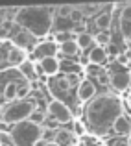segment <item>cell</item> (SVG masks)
I'll return each mask as SVG.
<instances>
[{
	"label": "cell",
	"instance_id": "1",
	"mask_svg": "<svg viewBox=\"0 0 131 146\" xmlns=\"http://www.w3.org/2000/svg\"><path fill=\"white\" fill-rule=\"evenodd\" d=\"M122 115H124V106H122L120 98L109 93L96 96L85 107L87 124L92 128V131L100 133V135L105 133L107 129H113L114 120Z\"/></svg>",
	"mask_w": 131,
	"mask_h": 146
},
{
	"label": "cell",
	"instance_id": "2",
	"mask_svg": "<svg viewBox=\"0 0 131 146\" xmlns=\"http://www.w3.org/2000/svg\"><path fill=\"white\" fill-rule=\"evenodd\" d=\"M57 7L56 6H28L21 7L19 15L15 19L22 30L32 33L33 37H44L48 32L54 28V21H56Z\"/></svg>",
	"mask_w": 131,
	"mask_h": 146
},
{
	"label": "cell",
	"instance_id": "3",
	"mask_svg": "<svg viewBox=\"0 0 131 146\" xmlns=\"http://www.w3.org/2000/svg\"><path fill=\"white\" fill-rule=\"evenodd\" d=\"M37 109V104L33 100H15V102L7 104L0 113V122L4 124H21V122L30 120V117L33 115V111Z\"/></svg>",
	"mask_w": 131,
	"mask_h": 146
},
{
	"label": "cell",
	"instance_id": "4",
	"mask_svg": "<svg viewBox=\"0 0 131 146\" xmlns=\"http://www.w3.org/2000/svg\"><path fill=\"white\" fill-rule=\"evenodd\" d=\"M11 137L15 146H37L43 143V126L33 124L32 120L21 122L11 128Z\"/></svg>",
	"mask_w": 131,
	"mask_h": 146
},
{
	"label": "cell",
	"instance_id": "5",
	"mask_svg": "<svg viewBox=\"0 0 131 146\" xmlns=\"http://www.w3.org/2000/svg\"><path fill=\"white\" fill-rule=\"evenodd\" d=\"M46 113H48V117L54 118L57 124H68V122H74V115H72L70 107H68L65 102H61V100L54 98L52 102L48 104V107H46Z\"/></svg>",
	"mask_w": 131,
	"mask_h": 146
},
{
	"label": "cell",
	"instance_id": "6",
	"mask_svg": "<svg viewBox=\"0 0 131 146\" xmlns=\"http://www.w3.org/2000/svg\"><path fill=\"white\" fill-rule=\"evenodd\" d=\"M57 52H59V44L54 41H44V43L35 44V48H33V56L39 61L46 59V57H56Z\"/></svg>",
	"mask_w": 131,
	"mask_h": 146
},
{
	"label": "cell",
	"instance_id": "7",
	"mask_svg": "<svg viewBox=\"0 0 131 146\" xmlns=\"http://www.w3.org/2000/svg\"><path fill=\"white\" fill-rule=\"evenodd\" d=\"M76 96L79 102H91L96 98V85L91 80H81L79 85L76 87Z\"/></svg>",
	"mask_w": 131,
	"mask_h": 146
},
{
	"label": "cell",
	"instance_id": "8",
	"mask_svg": "<svg viewBox=\"0 0 131 146\" xmlns=\"http://www.w3.org/2000/svg\"><path fill=\"white\" fill-rule=\"evenodd\" d=\"M68 89H72V83L68 82L67 74H59V76H56V80L50 82V91H52L54 94L59 96V98H56V100H61V96L68 94V93H70Z\"/></svg>",
	"mask_w": 131,
	"mask_h": 146
},
{
	"label": "cell",
	"instance_id": "9",
	"mask_svg": "<svg viewBox=\"0 0 131 146\" xmlns=\"http://www.w3.org/2000/svg\"><path fill=\"white\" fill-rule=\"evenodd\" d=\"M111 87L118 93L126 89H131V72L128 70H120V72H114L111 74Z\"/></svg>",
	"mask_w": 131,
	"mask_h": 146
},
{
	"label": "cell",
	"instance_id": "10",
	"mask_svg": "<svg viewBox=\"0 0 131 146\" xmlns=\"http://www.w3.org/2000/svg\"><path fill=\"white\" fill-rule=\"evenodd\" d=\"M107 50L102 48V46H92L91 52H89L87 56V61L91 65H94V67H103V65L107 63Z\"/></svg>",
	"mask_w": 131,
	"mask_h": 146
},
{
	"label": "cell",
	"instance_id": "11",
	"mask_svg": "<svg viewBox=\"0 0 131 146\" xmlns=\"http://www.w3.org/2000/svg\"><path fill=\"white\" fill-rule=\"evenodd\" d=\"M113 131L116 133L118 137H128V135H131V120L126 117V115L118 117L116 120H114V124H113Z\"/></svg>",
	"mask_w": 131,
	"mask_h": 146
},
{
	"label": "cell",
	"instance_id": "12",
	"mask_svg": "<svg viewBox=\"0 0 131 146\" xmlns=\"http://www.w3.org/2000/svg\"><path fill=\"white\" fill-rule=\"evenodd\" d=\"M24 61H26V54H24V50H21V48L13 46L6 54V63L11 65V67H21Z\"/></svg>",
	"mask_w": 131,
	"mask_h": 146
},
{
	"label": "cell",
	"instance_id": "13",
	"mask_svg": "<svg viewBox=\"0 0 131 146\" xmlns=\"http://www.w3.org/2000/svg\"><path fill=\"white\" fill-rule=\"evenodd\" d=\"M33 39H35V37H33L32 33H28L26 30H21V32H17L13 35V44H15V48L24 50V48H28L30 44H33Z\"/></svg>",
	"mask_w": 131,
	"mask_h": 146
},
{
	"label": "cell",
	"instance_id": "14",
	"mask_svg": "<svg viewBox=\"0 0 131 146\" xmlns=\"http://www.w3.org/2000/svg\"><path fill=\"white\" fill-rule=\"evenodd\" d=\"M39 65L43 68V74H46V76L59 74V59L57 57H46V59L39 61Z\"/></svg>",
	"mask_w": 131,
	"mask_h": 146
},
{
	"label": "cell",
	"instance_id": "15",
	"mask_svg": "<svg viewBox=\"0 0 131 146\" xmlns=\"http://www.w3.org/2000/svg\"><path fill=\"white\" fill-rule=\"evenodd\" d=\"M111 22H113V15H111L109 11H102V13H98L96 19H94V24H96V28H98V32H107Z\"/></svg>",
	"mask_w": 131,
	"mask_h": 146
},
{
	"label": "cell",
	"instance_id": "16",
	"mask_svg": "<svg viewBox=\"0 0 131 146\" xmlns=\"http://www.w3.org/2000/svg\"><path fill=\"white\" fill-rule=\"evenodd\" d=\"M19 70H21V74L24 76L28 82H33V80H37V70H35V63H32V61H24V63L19 67Z\"/></svg>",
	"mask_w": 131,
	"mask_h": 146
},
{
	"label": "cell",
	"instance_id": "17",
	"mask_svg": "<svg viewBox=\"0 0 131 146\" xmlns=\"http://www.w3.org/2000/svg\"><path fill=\"white\" fill-rule=\"evenodd\" d=\"M56 143L59 146H70L74 143V131H67V129H57Z\"/></svg>",
	"mask_w": 131,
	"mask_h": 146
},
{
	"label": "cell",
	"instance_id": "18",
	"mask_svg": "<svg viewBox=\"0 0 131 146\" xmlns=\"http://www.w3.org/2000/svg\"><path fill=\"white\" fill-rule=\"evenodd\" d=\"M17 89H19L17 82H7L2 89L4 91V100H6V102H15V98H17Z\"/></svg>",
	"mask_w": 131,
	"mask_h": 146
},
{
	"label": "cell",
	"instance_id": "19",
	"mask_svg": "<svg viewBox=\"0 0 131 146\" xmlns=\"http://www.w3.org/2000/svg\"><path fill=\"white\" fill-rule=\"evenodd\" d=\"M59 52L63 54V56H76V54L79 52V46H78V43H76V39H70V41H67V43L59 44Z\"/></svg>",
	"mask_w": 131,
	"mask_h": 146
},
{
	"label": "cell",
	"instance_id": "20",
	"mask_svg": "<svg viewBox=\"0 0 131 146\" xmlns=\"http://www.w3.org/2000/svg\"><path fill=\"white\" fill-rule=\"evenodd\" d=\"M76 43H78L79 50H89L92 48V44H94V35H91V33H83V35H78L76 37Z\"/></svg>",
	"mask_w": 131,
	"mask_h": 146
},
{
	"label": "cell",
	"instance_id": "21",
	"mask_svg": "<svg viewBox=\"0 0 131 146\" xmlns=\"http://www.w3.org/2000/svg\"><path fill=\"white\" fill-rule=\"evenodd\" d=\"M94 43L96 46H102V48H107L111 43V33L109 32H98L94 35Z\"/></svg>",
	"mask_w": 131,
	"mask_h": 146
},
{
	"label": "cell",
	"instance_id": "22",
	"mask_svg": "<svg viewBox=\"0 0 131 146\" xmlns=\"http://www.w3.org/2000/svg\"><path fill=\"white\" fill-rule=\"evenodd\" d=\"M32 93V82L24 80L22 83H19V89H17V100H26V96Z\"/></svg>",
	"mask_w": 131,
	"mask_h": 146
},
{
	"label": "cell",
	"instance_id": "23",
	"mask_svg": "<svg viewBox=\"0 0 131 146\" xmlns=\"http://www.w3.org/2000/svg\"><path fill=\"white\" fill-rule=\"evenodd\" d=\"M85 17H87V15L83 13L81 7H79V6H74V11H72V15H70V22H72V24H79V22L85 21Z\"/></svg>",
	"mask_w": 131,
	"mask_h": 146
},
{
	"label": "cell",
	"instance_id": "24",
	"mask_svg": "<svg viewBox=\"0 0 131 146\" xmlns=\"http://www.w3.org/2000/svg\"><path fill=\"white\" fill-rule=\"evenodd\" d=\"M72 11H74V6H70V4L57 6V17H59V19H70Z\"/></svg>",
	"mask_w": 131,
	"mask_h": 146
},
{
	"label": "cell",
	"instance_id": "25",
	"mask_svg": "<svg viewBox=\"0 0 131 146\" xmlns=\"http://www.w3.org/2000/svg\"><path fill=\"white\" fill-rule=\"evenodd\" d=\"M70 39H72V32H56V35H54V43L57 44H63Z\"/></svg>",
	"mask_w": 131,
	"mask_h": 146
},
{
	"label": "cell",
	"instance_id": "26",
	"mask_svg": "<svg viewBox=\"0 0 131 146\" xmlns=\"http://www.w3.org/2000/svg\"><path fill=\"white\" fill-rule=\"evenodd\" d=\"M30 120H32L33 124H39V126H43V124H44V120H46V115H44L41 109H35V111H33V115L30 117Z\"/></svg>",
	"mask_w": 131,
	"mask_h": 146
},
{
	"label": "cell",
	"instance_id": "27",
	"mask_svg": "<svg viewBox=\"0 0 131 146\" xmlns=\"http://www.w3.org/2000/svg\"><path fill=\"white\" fill-rule=\"evenodd\" d=\"M56 135H57V131H54V129H44L43 128V144L56 143Z\"/></svg>",
	"mask_w": 131,
	"mask_h": 146
},
{
	"label": "cell",
	"instance_id": "28",
	"mask_svg": "<svg viewBox=\"0 0 131 146\" xmlns=\"http://www.w3.org/2000/svg\"><path fill=\"white\" fill-rule=\"evenodd\" d=\"M96 80H98V83H100V85H103V87L111 85V74L107 70H102L98 76H96Z\"/></svg>",
	"mask_w": 131,
	"mask_h": 146
},
{
	"label": "cell",
	"instance_id": "29",
	"mask_svg": "<svg viewBox=\"0 0 131 146\" xmlns=\"http://www.w3.org/2000/svg\"><path fill=\"white\" fill-rule=\"evenodd\" d=\"M0 146H15V141L11 137V133L0 131Z\"/></svg>",
	"mask_w": 131,
	"mask_h": 146
},
{
	"label": "cell",
	"instance_id": "30",
	"mask_svg": "<svg viewBox=\"0 0 131 146\" xmlns=\"http://www.w3.org/2000/svg\"><path fill=\"white\" fill-rule=\"evenodd\" d=\"M74 124V135H85L87 133V126H85V122H81V120H74L72 122Z\"/></svg>",
	"mask_w": 131,
	"mask_h": 146
},
{
	"label": "cell",
	"instance_id": "31",
	"mask_svg": "<svg viewBox=\"0 0 131 146\" xmlns=\"http://www.w3.org/2000/svg\"><path fill=\"white\" fill-rule=\"evenodd\" d=\"M72 33H74L76 37L87 33V21H83V22H79V24H74V26H72Z\"/></svg>",
	"mask_w": 131,
	"mask_h": 146
},
{
	"label": "cell",
	"instance_id": "32",
	"mask_svg": "<svg viewBox=\"0 0 131 146\" xmlns=\"http://www.w3.org/2000/svg\"><path fill=\"white\" fill-rule=\"evenodd\" d=\"M109 146H131V141H128L126 137H116L109 143Z\"/></svg>",
	"mask_w": 131,
	"mask_h": 146
},
{
	"label": "cell",
	"instance_id": "33",
	"mask_svg": "<svg viewBox=\"0 0 131 146\" xmlns=\"http://www.w3.org/2000/svg\"><path fill=\"white\" fill-rule=\"evenodd\" d=\"M116 59H118V63H120V65H129V57L126 56V54H120Z\"/></svg>",
	"mask_w": 131,
	"mask_h": 146
},
{
	"label": "cell",
	"instance_id": "34",
	"mask_svg": "<svg viewBox=\"0 0 131 146\" xmlns=\"http://www.w3.org/2000/svg\"><path fill=\"white\" fill-rule=\"evenodd\" d=\"M6 37H9V32H7V30L2 26V28H0V41H2V39H6Z\"/></svg>",
	"mask_w": 131,
	"mask_h": 146
},
{
	"label": "cell",
	"instance_id": "35",
	"mask_svg": "<svg viewBox=\"0 0 131 146\" xmlns=\"http://www.w3.org/2000/svg\"><path fill=\"white\" fill-rule=\"evenodd\" d=\"M4 61H6V56H4V52H2V50H0V67H2V65H4Z\"/></svg>",
	"mask_w": 131,
	"mask_h": 146
},
{
	"label": "cell",
	"instance_id": "36",
	"mask_svg": "<svg viewBox=\"0 0 131 146\" xmlns=\"http://www.w3.org/2000/svg\"><path fill=\"white\" fill-rule=\"evenodd\" d=\"M43 146H59L57 143H48V144H43Z\"/></svg>",
	"mask_w": 131,
	"mask_h": 146
},
{
	"label": "cell",
	"instance_id": "37",
	"mask_svg": "<svg viewBox=\"0 0 131 146\" xmlns=\"http://www.w3.org/2000/svg\"><path fill=\"white\" fill-rule=\"evenodd\" d=\"M2 98H4V91L0 89V100H2Z\"/></svg>",
	"mask_w": 131,
	"mask_h": 146
},
{
	"label": "cell",
	"instance_id": "38",
	"mask_svg": "<svg viewBox=\"0 0 131 146\" xmlns=\"http://www.w3.org/2000/svg\"><path fill=\"white\" fill-rule=\"evenodd\" d=\"M128 41H131V33H129V37H128Z\"/></svg>",
	"mask_w": 131,
	"mask_h": 146
},
{
	"label": "cell",
	"instance_id": "39",
	"mask_svg": "<svg viewBox=\"0 0 131 146\" xmlns=\"http://www.w3.org/2000/svg\"><path fill=\"white\" fill-rule=\"evenodd\" d=\"M81 146H87V144H81Z\"/></svg>",
	"mask_w": 131,
	"mask_h": 146
},
{
	"label": "cell",
	"instance_id": "40",
	"mask_svg": "<svg viewBox=\"0 0 131 146\" xmlns=\"http://www.w3.org/2000/svg\"><path fill=\"white\" fill-rule=\"evenodd\" d=\"M129 93H131V89H129Z\"/></svg>",
	"mask_w": 131,
	"mask_h": 146
}]
</instances>
